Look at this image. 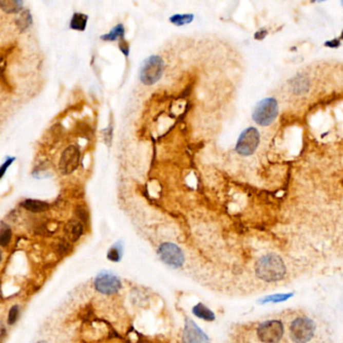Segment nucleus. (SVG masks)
Instances as JSON below:
<instances>
[{
	"label": "nucleus",
	"mask_w": 343,
	"mask_h": 343,
	"mask_svg": "<svg viewBox=\"0 0 343 343\" xmlns=\"http://www.w3.org/2000/svg\"><path fill=\"white\" fill-rule=\"evenodd\" d=\"M87 22H88V16L86 14L74 13L71 20L70 27L74 30L83 31L87 26Z\"/></svg>",
	"instance_id": "2eb2a0df"
},
{
	"label": "nucleus",
	"mask_w": 343,
	"mask_h": 343,
	"mask_svg": "<svg viewBox=\"0 0 343 343\" xmlns=\"http://www.w3.org/2000/svg\"><path fill=\"white\" fill-rule=\"evenodd\" d=\"M289 296H285V295H278V296H273L271 298H268L269 301H274V302H280L283 300H286Z\"/></svg>",
	"instance_id": "5701e85b"
},
{
	"label": "nucleus",
	"mask_w": 343,
	"mask_h": 343,
	"mask_svg": "<svg viewBox=\"0 0 343 343\" xmlns=\"http://www.w3.org/2000/svg\"><path fill=\"white\" fill-rule=\"evenodd\" d=\"M279 114L278 102L276 99L266 98L257 104L253 112V120L260 126H269Z\"/></svg>",
	"instance_id": "20e7f679"
},
{
	"label": "nucleus",
	"mask_w": 343,
	"mask_h": 343,
	"mask_svg": "<svg viewBox=\"0 0 343 343\" xmlns=\"http://www.w3.org/2000/svg\"><path fill=\"white\" fill-rule=\"evenodd\" d=\"M18 313H20V310H18V306L15 305L13 306L10 310H9V313H8V324L9 325H12L16 322L17 320V317H18Z\"/></svg>",
	"instance_id": "aec40b11"
},
{
	"label": "nucleus",
	"mask_w": 343,
	"mask_h": 343,
	"mask_svg": "<svg viewBox=\"0 0 343 343\" xmlns=\"http://www.w3.org/2000/svg\"><path fill=\"white\" fill-rule=\"evenodd\" d=\"M124 34H125V28L122 24H119L116 25L110 32L102 35L101 40H104L107 42H114V41H117L118 39H121V40L124 39Z\"/></svg>",
	"instance_id": "4468645a"
},
{
	"label": "nucleus",
	"mask_w": 343,
	"mask_h": 343,
	"mask_svg": "<svg viewBox=\"0 0 343 343\" xmlns=\"http://www.w3.org/2000/svg\"><path fill=\"white\" fill-rule=\"evenodd\" d=\"M164 72V62L159 55H150L142 63L140 80L142 84L151 86L157 83Z\"/></svg>",
	"instance_id": "7ed1b4c3"
},
{
	"label": "nucleus",
	"mask_w": 343,
	"mask_h": 343,
	"mask_svg": "<svg viewBox=\"0 0 343 343\" xmlns=\"http://www.w3.org/2000/svg\"><path fill=\"white\" fill-rule=\"evenodd\" d=\"M194 314L198 318L203 319L205 321H214L215 320V314L203 304L198 303L193 309Z\"/></svg>",
	"instance_id": "ddd939ff"
},
{
	"label": "nucleus",
	"mask_w": 343,
	"mask_h": 343,
	"mask_svg": "<svg viewBox=\"0 0 343 343\" xmlns=\"http://www.w3.org/2000/svg\"><path fill=\"white\" fill-rule=\"evenodd\" d=\"M22 205L32 213H43L48 211L49 207V203L36 199H25Z\"/></svg>",
	"instance_id": "9b49d317"
},
{
	"label": "nucleus",
	"mask_w": 343,
	"mask_h": 343,
	"mask_svg": "<svg viewBox=\"0 0 343 343\" xmlns=\"http://www.w3.org/2000/svg\"><path fill=\"white\" fill-rule=\"evenodd\" d=\"M255 271L258 278L267 282H273L285 276L286 266L278 255L269 254L256 263Z\"/></svg>",
	"instance_id": "f257e3e1"
},
{
	"label": "nucleus",
	"mask_w": 343,
	"mask_h": 343,
	"mask_svg": "<svg viewBox=\"0 0 343 343\" xmlns=\"http://www.w3.org/2000/svg\"><path fill=\"white\" fill-rule=\"evenodd\" d=\"M289 333L293 343H309L315 336L316 325L307 316H298L291 321Z\"/></svg>",
	"instance_id": "f03ea898"
},
{
	"label": "nucleus",
	"mask_w": 343,
	"mask_h": 343,
	"mask_svg": "<svg viewBox=\"0 0 343 343\" xmlns=\"http://www.w3.org/2000/svg\"><path fill=\"white\" fill-rule=\"evenodd\" d=\"M11 239V230L2 223L1 225V234H0V245L2 246H6L9 244Z\"/></svg>",
	"instance_id": "6ab92c4d"
},
{
	"label": "nucleus",
	"mask_w": 343,
	"mask_h": 343,
	"mask_svg": "<svg viewBox=\"0 0 343 343\" xmlns=\"http://www.w3.org/2000/svg\"><path fill=\"white\" fill-rule=\"evenodd\" d=\"M119 47H120V50L122 51L123 53H124L126 56H128V54H129V46H128L127 43L124 41V39H122V40L120 41V45H119Z\"/></svg>",
	"instance_id": "4be33fe9"
},
{
	"label": "nucleus",
	"mask_w": 343,
	"mask_h": 343,
	"mask_svg": "<svg viewBox=\"0 0 343 343\" xmlns=\"http://www.w3.org/2000/svg\"><path fill=\"white\" fill-rule=\"evenodd\" d=\"M122 245L120 243H117L110 249L108 253V259L112 262H119L122 259Z\"/></svg>",
	"instance_id": "a211bd4d"
},
{
	"label": "nucleus",
	"mask_w": 343,
	"mask_h": 343,
	"mask_svg": "<svg viewBox=\"0 0 343 343\" xmlns=\"http://www.w3.org/2000/svg\"><path fill=\"white\" fill-rule=\"evenodd\" d=\"M23 1H17V0H1L0 1V6L2 9L8 13H13V12H18L23 8Z\"/></svg>",
	"instance_id": "dca6fc26"
},
{
	"label": "nucleus",
	"mask_w": 343,
	"mask_h": 343,
	"mask_svg": "<svg viewBox=\"0 0 343 343\" xmlns=\"http://www.w3.org/2000/svg\"><path fill=\"white\" fill-rule=\"evenodd\" d=\"M260 143V133L259 131L254 128L250 127L243 131V133L240 135L236 151L243 156H250L252 155L259 146Z\"/></svg>",
	"instance_id": "423d86ee"
},
{
	"label": "nucleus",
	"mask_w": 343,
	"mask_h": 343,
	"mask_svg": "<svg viewBox=\"0 0 343 343\" xmlns=\"http://www.w3.org/2000/svg\"><path fill=\"white\" fill-rule=\"evenodd\" d=\"M170 23L173 25H188L194 21V15L193 14H174L169 18Z\"/></svg>",
	"instance_id": "f3484780"
},
{
	"label": "nucleus",
	"mask_w": 343,
	"mask_h": 343,
	"mask_svg": "<svg viewBox=\"0 0 343 343\" xmlns=\"http://www.w3.org/2000/svg\"><path fill=\"white\" fill-rule=\"evenodd\" d=\"M67 235L71 241H77L83 234V224L79 221H70L66 227Z\"/></svg>",
	"instance_id": "f8f14e48"
},
{
	"label": "nucleus",
	"mask_w": 343,
	"mask_h": 343,
	"mask_svg": "<svg viewBox=\"0 0 343 343\" xmlns=\"http://www.w3.org/2000/svg\"><path fill=\"white\" fill-rule=\"evenodd\" d=\"M15 158L14 157H8L5 161H4V163L2 164V166H1V177H3V175H4V173H5V170H6V168H8L9 166H10V164L13 162V160H14Z\"/></svg>",
	"instance_id": "412c9836"
},
{
	"label": "nucleus",
	"mask_w": 343,
	"mask_h": 343,
	"mask_svg": "<svg viewBox=\"0 0 343 343\" xmlns=\"http://www.w3.org/2000/svg\"><path fill=\"white\" fill-rule=\"evenodd\" d=\"M183 343H209V340L196 322L187 318L183 331Z\"/></svg>",
	"instance_id": "9d476101"
},
{
	"label": "nucleus",
	"mask_w": 343,
	"mask_h": 343,
	"mask_svg": "<svg viewBox=\"0 0 343 343\" xmlns=\"http://www.w3.org/2000/svg\"><path fill=\"white\" fill-rule=\"evenodd\" d=\"M37 343H47V342H46V341H40V342Z\"/></svg>",
	"instance_id": "b1692460"
},
{
	"label": "nucleus",
	"mask_w": 343,
	"mask_h": 343,
	"mask_svg": "<svg viewBox=\"0 0 343 343\" xmlns=\"http://www.w3.org/2000/svg\"><path fill=\"white\" fill-rule=\"evenodd\" d=\"M285 328L281 321L272 319L262 322L256 330L258 340L261 343H278L284 336Z\"/></svg>",
	"instance_id": "39448f33"
},
{
	"label": "nucleus",
	"mask_w": 343,
	"mask_h": 343,
	"mask_svg": "<svg viewBox=\"0 0 343 343\" xmlns=\"http://www.w3.org/2000/svg\"><path fill=\"white\" fill-rule=\"evenodd\" d=\"M121 287L122 283L119 278L107 271L100 273L95 280V288L102 294H115L121 289Z\"/></svg>",
	"instance_id": "6e6552de"
},
{
	"label": "nucleus",
	"mask_w": 343,
	"mask_h": 343,
	"mask_svg": "<svg viewBox=\"0 0 343 343\" xmlns=\"http://www.w3.org/2000/svg\"><path fill=\"white\" fill-rule=\"evenodd\" d=\"M80 162V150L74 145L67 148L60 159V170L63 174H70L78 167Z\"/></svg>",
	"instance_id": "1a4fd4ad"
},
{
	"label": "nucleus",
	"mask_w": 343,
	"mask_h": 343,
	"mask_svg": "<svg viewBox=\"0 0 343 343\" xmlns=\"http://www.w3.org/2000/svg\"><path fill=\"white\" fill-rule=\"evenodd\" d=\"M158 255L167 266L174 269L180 268L184 262V255L181 249L172 243H164L160 245Z\"/></svg>",
	"instance_id": "0eeeda50"
}]
</instances>
